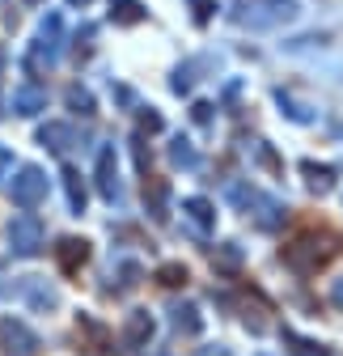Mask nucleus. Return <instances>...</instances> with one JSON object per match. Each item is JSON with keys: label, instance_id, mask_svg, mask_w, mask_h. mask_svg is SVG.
<instances>
[{"label": "nucleus", "instance_id": "1", "mask_svg": "<svg viewBox=\"0 0 343 356\" xmlns=\"http://www.w3.org/2000/svg\"><path fill=\"white\" fill-rule=\"evenodd\" d=\"M335 238H326V234H301V238H292L288 246H284V267L292 276H318V267H326L331 259H335Z\"/></svg>", "mask_w": 343, "mask_h": 356}, {"label": "nucleus", "instance_id": "2", "mask_svg": "<svg viewBox=\"0 0 343 356\" xmlns=\"http://www.w3.org/2000/svg\"><path fill=\"white\" fill-rule=\"evenodd\" d=\"M301 17V5L296 0H242L233 9V22L242 30H280L288 22Z\"/></svg>", "mask_w": 343, "mask_h": 356}, {"label": "nucleus", "instance_id": "3", "mask_svg": "<svg viewBox=\"0 0 343 356\" xmlns=\"http://www.w3.org/2000/svg\"><path fill=\"white\" fill-rule=\"evenodd\" d=\"M60 51H64V17L60 13H47L34 34V47H30V68L42 72V68H56L60 64Z\"/></svg>", "mask_w": 343, "mask_h": 356}, {"label": "nucleus", "instance_id": "4", "mask_svg": "<svg viewBox=\"0 0 343 356\" xmlns=\"http://www.w3.org/2000/svg\"><path fill=\"white\" fill-rule=\"evenodd\" d=\"M42 220L38 216H30V212H22V216H13L9 220V250L17 254V259H34L38 250H42Z\"/></svg>", "mask_w": 343, "mask_h": 356}, {"label": "nucleus", "instance_id": "5", "mask_svg": "<svg viewBox=\"0 0 343 356\" xmlns=\"http://www.w3.org/2000/svg\"><path fill=\"white\" fill-rule=\"evenodd\" d=\"M13 204L17 208H38L42 200H47V174H42L38 165H22L17 178H13V187H9Z\"/></svg>", "mask_w": 343, "mask_h": 356}, {"label": "nucleus", "instance_id": "6", "mask_svg": "<svg viewBox=\"0 0 343 356\" xmlns=\"http://www.w3.org/2000/svg\"><path fill=\"white\" fill-rule=\"evenodd\" d=\"M0 348H5V356H38L42 339L22 318H0Z\"/></svg>", "mask_w": 343, "mask_h": 356}, {"label": "nucleus", "instance_id": "7", "mask_svg": "<svg viewBox=\"0 0 343 356\" xmlns=\"http://www.w3.org/2000/svg\"><path fill=\"white\" fill-rule=\"evenodd\" d=\"M98 195H102L106 204H119V200H123V187H119V157H115L110 145L98 149Z\"/></svg>", "mask_w": 343, "mask_h": 356}, {"label": "nucleus", "instance_id": "8", "mask_svg": "<svg viewBox=\"0 0 343 356\" xmlns=\"http://www.w3.org/2000/svg\"><path fill=\"white\" fill-rule=\"evenodd\" d=\"M9 106H13V115L34 119L38 111H47V89H42V85H17L13 98H9Z\"/></svg>", "mask_w": 343, "mask_h": 356}, {"label": "nucleus", "instance_id": "9", "mask_svg": "<svg viewBox=\"0 0 343 356\" xmlns=\"http://www.w3.org/2000/svg\"><path fill=\"white\" fill-rule=\"evenodd\" d=\"M85 259H90V242H85V238H64L56 246V263H60L64 276H76L85 267Z\"/></svg>", "mask_w": 343, "mask_h": 356}, {"label": "nucleus", "instance_id": "10", "mask_svg": "<svg viewBox=\"0 0 343 356\" xmlns=\"http://www.w3.org/2000/svg\"><path fill=\"white\" fill-rule=\"evenodd\" d=\"M153 331H157V323H153L149 309H132V314H127V323H123V343H127V348H144V343L153 339Z\"/></svg>", "mask_w": 343, "mask_h": 356}, {"label": "nucleus", "instance_id": "11", "mask_svg": "<svg viewBox=\"0 0 343 356\" xmlns=\"http://www.w3.org/2000/svg\"><path fill=\"white\" fill-rule=\"evenodd\" d=\"M38 145L51 149L56 157H64V153L76 145V131H72V123H42V127H38Z\"/></svg>", "mask_w": 343, "mask_h": 356}, {"label": "nucleus", "instance_id": "12", "mask_svg": "<svg viewBox=\"0 0 343 356\" xmlns=\"http://www.w3.org/2000/svg\"><path fill=\"white\" fill-rule=\"evenodd\" d=\"M250 204L259 208V212H254V225H259V229H280L284 220H288V204H280V200H271V195H259V191H254Z\"/></svg>", "mask_w": 343, "mask_h": 356}, {"label": "nucleus", "instance_id": "13", "mask_svg": "<svg viewBox=\"0 0 343 356\" xmlns=\"http://www.w3.org/2000/svg\"><path fill=\"white\" fill-rule=\"evenodd\" d=\"M183 216L191 220L199 234H212V229H217V208H212V200H203V195H187V200H183Z\"/></svg>", "mask_w": 343, "mask_h": 356}, {"label": "nucleus", "instance_id": "14", "mask_svg": "<svg viewBox=\"0 0 343 356\" xmlns=\"http://www.w3.org/2000/svg\"><path fill=\"white\" fill-rule=\"evenodd\" d=\"M169 327H174L178 335H199V331H203V318H199L195 301H178V305H169Z\"/></svg>", "mask_w": 343, "mask_h": 356}, {"label": "nucleus", "instance_id": "15", "mask_svg": "<svg viewBox=\"0 0 343 356\" xmlns=\"http://www.w3.org/2000/svg\"><path fill=\"white\" fill-rule=\"evenodd\" d=\"M203 68H212V60H208V56L178 64V68H174V76H169V89H174V94H187V89L199 81V72H203Z\"/></svg>", "mask_w": 343, "mask_h": 356}, {"label": "nucleus", "instance_id": "16", "mask_svg": "<svg viewBox=\"0 0 343 356\" xmlns=\"http://www.w3.org/2000/svg\"><path fill=\"white\" fill-rule=\"evenodd\" d=\"M280 339H284V348H288V356H331V348L326 343H318V339H306V335H296V331H280Z\"/></svg>", "mask_w": 343, "mask_h": 356}, {"label": "nucleus", "instance_id": "17", "mask_svg": "<svg viewBox=\"0 0 343 356\" xmlns=\"http://www.w3.org/2000/svg\"><path fill=\"white\" fill-rule=\"evenodd\" d=\"M301 174H306V183H310V191H318V195H326V191L335 187V165H318V161H301Z\"/></svg>", "mask_w": 343, "mask_h": 356}, {"label": "nucleus", "instance_id": "18", "mask_svg": "<svg viewBox=\"0 0 343 356\" xmlns=\"http://www.w3.org/2000/svg\"><path fill=\"white\" fill-rule=\"evenodd\" d=\"M276 106H280V115H284V119H292V123H314V119H318L306 102H296L292 94H284V89H276Z\"/></svg>", "mask_w": 343, "mask_h": 356}, {"label": "nucleus", "instance_id": "19", "mask_svg": "<svg viewBox=\"0 0 343 356\" xmlns=\"http://www.w3.org/2000/svg\"><path fill=\"white\" fill-rule=\"evenodd\" d=\"M110 17H115L119 26H140L149 13H144L140 0H110Z\"/></svg>", "mask_w": 343, "mask_h": 356}, {"label": "nucleus", "instance_id": "20", "mask_svg": "<svg viewBox=\"0 0 343 356\" xmlns=\"http://www.w3.org/2000/svg\"><path fill=\"white\" fill-rule=\"evenodd\" d=\"M165 200H169V187L161 183V178H153V183H144V204H149L153 220H165V216H169V212H165Z\"/></svg>", "mask_w": 343, "mask_h": 356}, {"label": "nucleus", "instance_id": "21", "mask_svg": "<svg viewBox=\"0 0 343 356\" xmlns=\"http://www.w3.org/2000/svg\"><path fill=\"white\" fill-rule=\"evenodd\" d=\"M22 289H26V297H30V305H38V309H56V305H60V297H56V289H51V284H42V280H34V276H30V280H26Z\"/></svg>", "mask_w": 343, "mask_h": 356}, {"label": "nucleus", "instance_id": "22", "mask_svg": "<svg viewBox=\"0 0 343 356\" xmlns=\"http://www.w3.org/2000/svg\"><path fill=\"white\" fill-rule=\"evenodd\" d=\"M140 280H144V267L136 259H123L119 263V284H110V293H132Z\"/></svg>", "mask_w": 343, "mask_h": 356}, {"label": "nucleus", "instance_id": "23", "mask_svg": "<svg viewBox=\"0 0 343 356\" xmlns=\"http://www.w3.org/2000/svg\"><path fill=\"white\" fill-rule=\"evenodd\" d=\"M64 191H68V208L81 216L85 212V183H81V174L72 165H64Z\"/></svg>", "mask_w": 343, "mask_h": 356}, {"label": "nucleus", "instance_id": "24", "mask_svg": "<svg viewBox=\"0 0 343 356\" xmlns=\"http://www.w3.org/2000/svg\"><path fill=\"white\" fill-rule=\"evenodd\" d=\"M212 263H217V272H237L242 267V246L237 242H221L212 250Z\"/></svg>", "mask_w": 343, "mask_h": 356}, {"label": "nucleus", "instance_id": "25", "mask_svg": "<svg viewBox=\"0 0 343 356\" xmlns=\"http://www.w3.org/2000/svg\"><path fill=\"white\" fill-rule=\"evenodd\" d=\"M169 161L183 165V170H199V153H195V145L187 136H178L174 145H169Z\"/></svg>", "mask_w": 343, "mask_h": 356}, {"label": "nucleus", "instance_id": "26", "mask_svg": "<svg viewBox=\"0 0 343 356\" xmlns=\"http://www.w3.org/2000/svg\"><path fill=\"white\" fill-rule=\"evenodd\" d=\"M64 102H68V111H76V115H85V119L94 115V94H90V89H85V85H68Z\"/></svg>", "mask_w": 343, "mask_h": 356}, {"label": "nucleus", "instance_id": "27", "mask_svg": "<svg viewBox=\"0 0 343 356\" xmlns=\"http://www.w3.org/2000/svg\"><path fill=\"white\" fill-rule=\"evenodd\" d=\"M183 280H187V267H183V263H161V267H157V284L178 289Z\"/></svg>", "mask_w": 343, "mask_h": 356}, {"label": "nucleus", "instance_id": "28", "mask_svg": "<svg viewBox=\"0 0 343 356\" xmlns=\"http://www.w3.org/2000/svg\"><path fill=\"white\" fill-rule=\"evenodd\" d=\"M254 157H259V165H267V170H276V174L284 170V161H280V157L271 153V145H263V140H259V145H254Z\"/></svg>", "mask_w": 343, "mask_h": 356}, {"label": "nucleus", "instance_id": "29", "mask_svg": "<svg viewBox=\"0 0 343 356\" xmlns=\"http://www.w3.org/2000/svg\"><path fill=\"white\" fill-rule=\"evenodd\" d=\"M191 9H195V22L208 26V22H212V9H217V5H212V0H191Z\"/></svg>", "mask_w": 343, "mask_h": 356}, {"label": "nucleus", "instance_id": "30", "mask_svg": "<svg viewBox=\"0 0 343 356\" xmlns=\"http://www.w3.org/2000/svg\"><path fill=\"white\" fill-rule=\"evenodd\" d=\"M191 119H195L199 127H208V123H212V102H195V106H191Z\"/></svg>", "mask_w": 343, "mask_h": 356}, {"label": "nucleus", "instance_id": "31", "mask_svg": "<svg viewBox=\"0 0 343 356\" xmlns=\"http://www.w3.org/2000/svg\"><path fill=\"white\" fill-rule=\"evenodd\" d=\"M165 123H161V115L157 111H140V131H161Z\"/></svg>", "mask_w": 343, "mask_h": 356}, {"label": "nucleus", "instance_id": "32", "mask_svg": "<svg viewBox=\"0 0 343 356\" xmlns=\"http://www.w3.org/2000/svg\"><path fill=\"white\" fill-rule=\"evenodd\" d=\"M331 305H335V309H343V276L331 284Z\"/></svg>", "mask_w": 343, "mask_h": 356}, {"label": "nucleus", "instance_id": "33", "mask_svg": "<svg viewBox=\"0 0 343 356\" xmlns=\"http://www.w3.org/2000/svg\"><path fill=\"white\" fill-rule=\"evenodd\" d=\"M199 356H233L225 343H212V348H199Z\"/></svg>", "mask_w": 343, "mask_h": 356}, {"label": "nucleus", "instance_id": "34", "mask_svg": "<svg viewBox=\"0 0 343 356\" xmlns=\"http://www.w3.org/2000/svg\"><path fill=\"white\" fill-rule=\"evenodd\" d=\"M9 165H13V153H9L5 145H0V178H5V174H9Z\"/></svg>", "mask_w": 343, "mask_h": 356}, {"label": "nucleus", "instance_id": "35", "mask_svg": "<svg viewBox=\"0 0 343 356\" xmlns=\"http://www.w3.org/2000/svg\"><path fill=\"white\" fill-rule=\"evenodd\" d=\"M26 5H42V0H26Z\"/></svg>", "mask_w": 343, "mask_h": 356}, {"label": "nucleus", "instance_id": "36", "mask_svg": "<svg viewBox=\"0 0 343 356\" xmlns=\"http://www.w3.org/2000/svg\"><path fill=\"white\" fill-rule=\"evenodd\" d=\"M76 5H85V0H76Z\"/></svg>", "mask_w": 343, "mask_h": 356}]
</instances>
